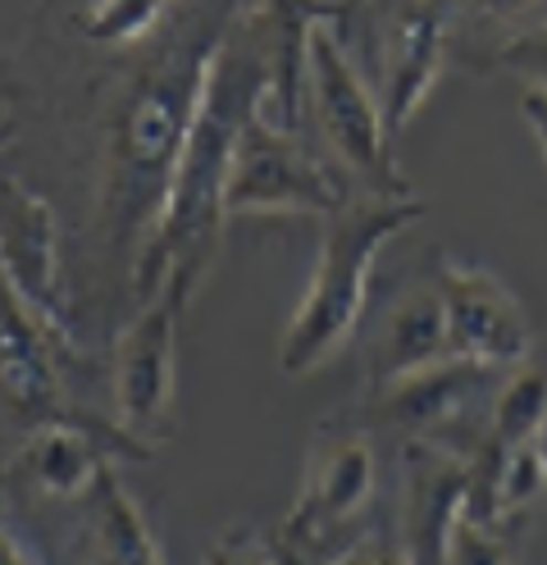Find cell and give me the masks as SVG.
Returning a JSON list of instances; mask_svg holds the SVG:
<instances>
[{
  "instance_id": "obj_1",
  "label": "cell",
  "mask_w": 547,
  "mask_h": 565,
  "mask_svg": "<svg viewBox=\"0 0 547 565\" xmlns=\"http://www.w3.org/2000/svg\"><path fill=\"white\" fill-rule=\"evenodd\" d=\"M265 96H270V55L261 42V28H255L251 14L242 19L233 14L206 64L201 100L188 141H182L165 210L133 260L137 301L151 297L165 278L188 282L197 292V282L206 278L219 252V237H224V220H229L224 192H229V164L238 151V137L255 110H265Z\"/></svg>"
},
{
  "instance_id": "obj_21",
  "label": "cell",
  "mask_w": 547,
  "mask_h": 565,
  "mask_svg": "<svg viewBox=\"0 0 547 565\" xmlns=\"http://www.w3.org/2000/svg\"><path fill=\"white\" fill-rule=\"evenodd\" d=\"M23 561H32V552L10 534L6 524H0V565H23Z\"/></svg>"
},
{
  "instance_id": "obj_12",
  "label": "cell",
  "mask_w": 547,
  "mask_h": 565,
  "mask_svg": "<svg viewBox=\"0 0 547 565\" xmlns=\"http://www.w3.org/2000/svg\"><path fill=\"white\" fill-rule=\"evenodd\" d=\"M433 282L448 310L452 356H470L497 370H511L529 356L534 347L529 315L497 274L480 265H461V260H438Z\"/></svg>"
},
{
  "instance_id": "obj_6",
  "label": "cell",
  "mask_w": 547,
  "mask_h": 565,
  "mask_svg": "<svg viewBox=\"0 0 547 565\" xmlns=\"http://www.w3.org/2000/svg\"><path fill=\"white\" fill-rule=\"evenodd\" d=\"M351 196V179L324 164L297 128H278L255 110L229 164V215H334Z\"/></svg>"
},
{
  "instance_id": "obj_19",
  "label": "cell",
  "mask_w": 547,
  "mask_h": 565,
  "mask_svg": "<svg viewBox=\"0 0 547 565\" xmlns=\"http://www.w3.org/2000/svg\"><path fill=\"white\" fill-rule=\"evenodd\" d=\"M493 68H511V74H520L529 87L547 92V19L516 32V38H506L493 51Z\"/></svg>"
},
{
  "instance_id": "obj_17",
  "label": "cell",
  "mask_w": 547,
  "mask_h": 565,
  "mask_svg": "<svg viewBox=\"0 0 547 565\" xmlns=\"http://www.w3.org/2000/svg\"><path fill=\"white\" fill-rule=\"evenodd\" d=\"M165 10H169V0H92L78 14V28L96 46H128L146 38Z\"/></svg>"
},
{
  "instance_id": "obj_20",
  "label": "cell",
  "mask_w": 547,
  "mask_h": 565,
  "mask_svg": "<svg viewBox=\"0 0 547 565\" xmlns=\"http://www.w3.org/2000/svg\"><path fill=\"white\" fill-rule=\"evenodd\" d=\"M520 115H525V124L534 128L538 147H543V156H547V92H543V87H529V92L520 96Z\"/></svg>"
},
{
  "instance_id": "obj_3",
  "label": "cell",
  "mask_w": 547,
  "mask_h": 565,
  "mask_svg": "<svg viewBox=\"0 0 547 565\" xmlns=\"http://www.w3.org/2000/svg\"><path fill=\"white\" fill-rule=\"evenodd\" d=\"M424 215H429V205L415 192L407 196L351 192L334 215H324L315 278L278 338V370L287 379L319 370L347 347V338L360 324L365 297H370L375 256L401 228H411Z\"/></svg>"
},
{
  "instance_id": "obj_18",
  "label": "cell",
  "mask_w": 547,
  "mask_h": 565,
  "mask_svg": "<svg viewBox=\"0 0 547 565\" xmlns=\"http://www.w3.org/2000/svg\"><path fill=\"white\" fill-rule=\"evenodd\" d=\"M452 14L474 28H511V38L547 19V0H452Z\"/></svg>"
},
{
  "instance_id": "obj_13",
  "label": "cell",
  "mask_w": 547,
  "mask_h": 565,
  "mask_svg": "<svg viewBox=\"0 0 547 565\" xmlns=\"http://www.w3.org/2000/svg\"><path fill=\"white\" fill-rule=\"evenodd\" d=\"M270 55V96L265 115L278 128H297L306 110V46L319 23H360V0H261L251 10Z\"/></svg>"
},
{
  "instance_id": "obj_8",
  "label": "cell",
  "mask_w": 547,
  "mask_h": 565,
  "mask_svg": "<svg viewBox=\"0 0 547 565\" xmlns=\"http://www.w3.org/2000/svg\"><path fill=\"white\" fill-rule=\"evenodd\" d=\"M188 297V282L165 278L151 297L137 301V320L115 338V424L146 451L169 438L178 320Z\"/></svg>"
},
{
  "instance_id": "obj_7",
  "label": "cell",
  "mask_w": 547,
  "mask_h": 565,
  "mask_svg": "<svg viewBox=\"0 0 547 565\" xmlns=\"http://www.w3.org/2000/svg\"><path fill=\"white\" fill-rule=\"evenodd\" d=\"M497 365L470 361V356H448L433 361L407 379H397L375 393V419L388 429L448 447L456 456H474L488 434V411H493V383Z\"/></svg>"
},
{
  "instance_id": "obj_22",
  "label": "cell",
  "mask_w": 547,
  "mask_h": 565,
  "mask_svg": "<svg viewBox=\"0 0 547 565\" xmlns=\"http://www.w3.org/2000/svg\"><path fill=\"white\" fill-rule=\"evenodd\" d=\"M534 447H538V456H543V466H547V419H543V429H538V438H534Z\"/></svg>"
},
{
  "instance_id": "obj_5",
  "label": "cell",
  "mask_w": 547,
  "mask_h": 565,
  "mask_svg": "<svg viewBox=\"0 0 547 565\" xmlns=\"http://www.w3.org/2000/svg\"><path fill=\"white\" fill-rule=\"evenodd\" d=\"M379 488V466L375 447L360 429H324L311 466L302 498L292 502L283 529H278V552L283 561H347L351 543L347 529L360 524V515L370 511Z\"/></svg>"
},
{
  "instance_id": "obj_2",
  "label": "cell",
  "mask_w": 547,
  "mask_h": 565,
  "mask_svg": "<svg viewBox=\"0 0 547 565\" xmlns=\"http://www.w3.org/2000/svg\"><path fill=\"white\" fill-rule=\"evenodd\" d=\"M224 28L229 19H219L214 28L173 42L169 55H160L146 68L124 100L115 124V147H109V183H105V215L119 246L137 242L141 252L160 220L182 141H188L201 100L206 64L219 38H224Z\"/></svg>"
},
{
  "instance_id": "obj_15",
  "label": "cell",
  "mask_w": 547,
  "mask_h": 565,
  "mask_svg": "<svg viewBox=\"0 0 547 565\" xmlns=\"http://www.w3.org/2000/svg\"><path fill=\"white\" fill-rule=\"evenodd\" d=\"M452 356V338H448V310L443 297H438V282H424V288H411L401 297L370 347V387H379L407 379L433 361Z\"/></svg>"
},
{
  "instance_id": "obj_10",
  "label": "cell",
  "mask_w": 547,
  "mask_h": 565,
  "mask_svg": "<svg viewBox=\"0 0 547 565\" xmlns=\"http://www.w3.org/2000/svg\"><path fill=\"white\" fill-rule=\"evenodd\" d=\"M452 0H388L379 10V83H383V128L388 137L411 124L429 87L448 64L452 42Z\"/></svg>"
},
{
  "instance_id": "obj_16",
  "label": "cell",
  "mask_w": 547,
  "mask_h": 565,
  "mask_svg": "<svg viewBox=\"0 0 547 565\" xmlns=\"http://www.w3.org/2000/svg\"><path fill=\"white\" fill-rule=\"evenodd\" d=\"M87 498V524H92V552L101 561H115V565H156L165 552L146 524L141 507L128 498V488L119 479V466L101 461L92 488L83 492Z\"/></svg>"
},
{
  "instance_id": "obj_9",
  "label": "cell",
  "mask_w": 547,
  "mask_h": 565,
  "mask_svg": "<svg viewBox=\"0 0 547 565\" xmlns=\"http://www.w3.org/2000/svg\"><path fill=\"white\" fill-rule=\"evenodd\" d=\"M0 274L42 324L69 347V297L60 274V224L42 192L0 173Z\"/></svg>"
},
{
  "instance_id": "obj_23",
  "label": "cell",
  "mask_w": 547,
  "mask_h": 565,
  "mask_svg": "<svg viewBox=\"0 0 547 565\" xmlns=\"http://www.w3.org/2000/svg\"><path fill=\"white\" fill-rule=\"evenodd\" d=\"M10 141H14V128H10V124H0V151H6Z\"/></svg>"
},
{
  "instance_id": "obj_11",
  "label": "cell",
  "mask_w": 547,
  "mask_h": 565,
  "mask_svg": "<svg viewBox=\"0 0 547 565\" xmlns=\"http://www.w3.org/2000/svg\"><path fill=\"white\" fill-rule=\"evenodd\" d=\"M55 342L69 347L51 324H42L23 306V297L0 274V415L28 438L32 429L55 419L87 424L78 411L64 402L60 370H55ZM119 429V424H115Z\"/></svg>"
},
{
  "instance_id": "obj_4",
  "label": "cell",
  "mask_w": 547,
  "mask_h": 565,
  "mask_svg": "<svg viewBox=\"0 0 547 565\" xmlns=\"http://www.w3.org/2000/svg\"><path fill=\"white\" fill-rule=\"evenodd\" d=\"M306 105L315 115L319 137L328 151L338 156L343 173L360 192H388L407 196L411 183L401 179V169L388 147L383 128V105L375 100L370 83L360 78V68L347 51V42L334 32V23H319L306 46Z\"/></svg>"
},
{
  "instance_id": "obj_14",
  "label": "cell",
  "mask_w": 547,
  "mask_h": 565,
  "mask_svg": "<svg viewBox=\"0 0 547 565\" xmlns=\"http://www.w3.org/2000/svg\"><path fill=\"white\" fill-rule=\"evenodd\" d=\"M407 466V498H401V556L407 561H448L452 520L465 511L470 492V456L407 438L401 447Z\"/></svg>"
}]
</instances>
